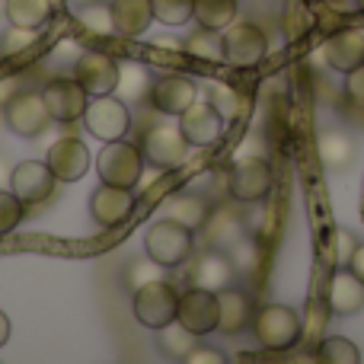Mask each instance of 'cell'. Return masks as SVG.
<instances>
[{"label": "cell", "instance_id": "6da1fadb", "mask_svg": "<svg viewBox=\"0 0 364 364\" xmlns=\"http://www.w3.org/2000/svg\"><path fill=\"white\" fill-rule=\"evenodd\" d=\"M250 329L265 352H288V348H294L301 342L304 320L288 304H265V307L256 310Z\"/></svg>", "mask_w": 364, "mask_h": 364}, {"label": "cell", "instance_id": "7a4b0ae2", "mask_svg": "<svg viewBox=\"0 0 364 364\" xmlns=\"http://www.w3.org/2000/svg\"><path fill=\"white\" fill-rule=\"evenodd\" d=\"M144 252L154 262L164 265V269H179L195 252V230L182 227L179 220H173V218H160L147 227Z\"/></svg>", "mask_w": 364, "mask_h": 364}, {"label": "cell", "instance_id": "3957f363", "mask_svg": "<svg viewBox=\"0 0 364 364\" xmlns=\"http://www.w3.org/2000/svg\"><path fill=\"white\" fill-rule=\"evenodd\" d=\"M144 154H141L138 144L119 138V141H106L102 151L96 154V173H100V182H109V186H122V188H134L144 176Z\"/></svg>", "mask_w": 364, "mask_h": 364}, {"label": "cell", "instance_id": "277c9868", "mask_svg": "<svg viewBox=\"0 0 364 364\" xmlns=\"http://www.w3.org/2000/svg\"><path fill=\"white\" fill-rule=\"evenodd\" d=\"M132 310H134V320H138L141 326L160 333L164 326H170V323L176 320L179 291L173 288L170 282H164V278L147 282L132 294Z\"/></svg>", "mask_w": 364, "mask_h": 364}, {"label": "cell", "instance_id": "5b68a950", "mask_svg": "<svg viewBox=\"0 0 364 364\" xmlns=\"http://www.w3.org/2000/svg\"><path fill=\"white\" fill-rule=\"evenodd\" d=\"M275 173L265 157H240L227 170V195L240 205H259L269 198Z\"/></svg>", "mask_w": 364, "mask_h": 364}, {"label": "cell", "instance_id": "8992f818", "mask_svg": "<svg viewBox=\"0 0 364 364\" xmlns=\"http://www.w3.org/2000/svg\"><path fill=\"white\" fill-rule=\"evenodd\" d=\"M83 125H87V132L93 134V138H100L102 144H106V141L125 138L132 119H128L125 102L115 93H106V96H90L87 112H83Z\"/></svg>", "mask_w": 364, "mask_h": 364}, {"label": "cell", "instance_id": "52a82bcc", "mask_svg": "<svg viewBox=\"0 0 364 364\" xmlns=\"http://www.w3.org/2000/svg\"><path fill=\"white\" fill-rule=\"evenodd\" d=\"M176 320L188 333L201 336H211L218 333V323H220V301H218V291H208V288H188L179 294V310H176Z\"/></svg>", "mask_w": 364, "mask_h": 364}, {"label": "cell", "instance_id": "ba28073f", "mask_svg": "<svg viewBox=\"0 0 364 364\" xmlns=\"http://www.w3.org/2000/svg\"><path fill=\"white\" fill-rule=\"evenodd\" d=\"M224 45V61L233 68H256L269 51V38L256 23H230L220 32Z\"/></svg>", "mask_w": 364, "mask_h": 364}, {"label": "cell", "instance_id": "9c48e42d", "mask_svg": "<svg viewBox=\"0 0 364 364\" xmlns=\"http://www.w3.org/2000/svg\"><path fill=\"white\" fill-rule=\"evenodd\" d=\"M141 154L157 170H176L188 157V141L179 125H154L141 141Z\"/></svg>", "mask_w": 364, "mask_h": 364}, {"label": "cell", "instance_id": "30bf717a", "mask_svg": "<svg viewBox=\"0 0 364 364\" xmlns=\"http://www.w3.org/2000/svg\"><path fill=\"white\" fill-rule=\"evenodd\" d=\"M42 100L48 106L51 122H61V125H70V122H80L83 112H87L90 93L80 87L77 77H58V80H48L42 90Z\"/></svg>", "mask_w": 364, "mask_h": 364}, {"label": "cell", "instance_id": "8fae6325", "mask_svg": "<svg viewBox=\"0 0 364 364\" xmlns=\"http://www.w3.org/2000/svg\"><path fill=\"white\" fill-rule=\"evenodd\" d=\"M179 128L186 134L188 147H211L224 134V112L211 100H195L179 115Z\"/></svg>", "mask_w": 364, "mask_h": 364}, {"label": "cell", "instance_id": "7c38bea8", "mask_svg": "<svg viewBox=\"0 0 364 364\" xmlns=\"http://www.w3.org/2000/svg\"><path fill=\"white\" fill-rule=\"evenodd\" d=\"M4 125L19 138H38L45 128L51 125L48 106H45L42 93H19L13 102L4 106Z\"/></svg>", "mask_w": 364, "mask_h": 364}, {"label": "cell", "instance_id": "4fadbf2b", "mask_svg": "<svg viewBox=\"0 0 364 364\" xmlns=\"http://www.w3.org/2000/svg\"><path fill=\"white\" fill-rule=\"evenodd\" d=\"M55 182H58L55 173L48 170L45 160H23V164H16L10 173V188L19 195V201H23L26 208L48 201L51 195H55Z\"/></svg>", "mask_w": 364, "mask_h": 364}, {"label": "cell", "instance_id": "5bb4252c", "mask_svg": "<svg viewBox=\"0 0 364 364\" xmlns=\"http://www.w3.org/2000/svg\"><path fill=\"white\" fill-rule=\"evenodd\" d=\"M45 164H48V170L55 173L58 182H80L90 173V164H93V157H90L87 144H83L80 138H74V134H64V138H58L55 144L48 147V157H45Z\"/></svg>", "mask_w": 364, "mask_h": 364}, {"label": "cell", "instance_id": "9a60e30c", "mask_svg": "<svg viewBox=\"0 0 364 364\" xmlns=\"http://www.w3.org/2000/svg\"><path fill=\"white\" fill-rule=\"evenodd\" d=\"M132 211H134V188L100 182V186L93 188V195H90V218L100 227L122 224V220H128Z\"/></svg>", "mask_w": 364, "mask_h": 364}, {"label": "cell", "instance_id": "2e32d148", "mask_svg": "<svg viewBox=\"0 0 364 364\" xmlns=\"http://www.w3.org/2000/svg\"><path fill=\"white\" fill-rule=\"evenodd\" d=\"M74 77L90 96H106L115 93V80H119V61L102 51H83L74 64Z\"/></svg>", "mask_w": 364, "mask_h": 364}, {"label": "cell", "instance_id": "e0dca14e", "mask_svg": "<svg viewBox=\"0 0 364 364\" xmlns=\"http://www.w3.org/2000/svg\"><path fill=\"white\" fill-rule=\"evenodd\" d=\"M198 100V87H195L192 77H182V74H166L154 80L151 90V106L164 115H179L186 112L192 102Z\"/></svg>", "mask_w": 364, "mask_h": 364}, {"label": "cell", "instance_id": "ac0fdd59", "mask_svg": "<svg viewBox=\"0 0 364 364\" xmlns=\"http://www.w3.org/2000/svg\"><path fill=\"white\" fill-rule=\"evenodd\" d=\"M326 304L336 316H352L364 307V282L348 269V265H339V269L329 275Z\"/></svg>", "mask_w": 364, "mask_h": 364}, {"label": "cell", "instance_id": "d6986e66", "mask_svg": "<svg viewBox=\"0 0 364 364\" xmlns=\"http://www.w3.org/2000/svg\"><path fill=\"white\" fill-rule=\"evenodd\" d=\"M323 58L336 74H352L364 64V32L361 29H342L323 42Z\"/></svg>", "mask_w": 364, "mask_h": 364}, {"label": "cell", "instance_id": "ffe728a7", "mask_svg": "<svg viewBox=\"0 0 364 364\" xmlns=\"http://www.w3.org/2000/svg\"><path fill=\"white\" fill-rule=\"evenodd\" d=\"M233 275H237V265H233L230 252L224 250H208L198 256V262L192 265V284L195 288H208V291H224L230 288Z\"/></svg>", "mask_w": 364, "mask_h": 364}, {"label": "cell", "instance_id": "44dd1931", "mask_svg": "<svg viewBox=\"0 0 364 364\" xmlns=\"http://www.w3.org/2000/svg\"><path fill=\"white\" fill-rule=\"evenodd\" d=\"M218 301H220V323H218V333L224 336H240L252 326V316H256V304L246 291L237 288H224L218 291Z\"/></svg>", "mask_w": 364, "mask_h": 364}, {"label": "cell", "instance_id": "7402d4cb", "mask_svg": "<svg viewBox=\"0 0 364 364\" xmlns=\"http://www.w3.org/2000/svg\"><path fill=\"white\" fill-rule=\"evenodd\" d=\"M151 90H154V74L147 70V64H141V61H122L119 64L115 96H119L125 106L151 102Z\"/></svg>", "mask_w": 364, "mask_h": 364}, {"label": "cell", "instance_id": "603a6c76", "mask_svg": "<svg viewBox=\"0 0 364 364\" xmlns=\"http://www.w3.org/2000/svg\"><path fill=\"white\" fill-rule=\"evenodd\" d=\"M109 10H112L115 32H119V36H128V38L144 36L154 23L151 0H112Z\"/></svg>", "mask_w": 364, "mask_h": 364}, {"label": "cell", "instance_id": "cb8c5ba5", "mask_svg": "<svg viewBox=\"0 0 364 364\" xmlns=\"http://www.w3.org/2000/svg\"><path fill=\"white\" fill-rule=\"evenodd\" d=\"M164 218L179 220L182 227L198 233L208 224V218H211V208H208V201L198 192H173L164 201Z\"/></svg>", "mask_w": 364, "mask_h": 364}, {"label": "cell", "instance_id": "d4e9b609", "mask_svg": "<svg viewBox=\"0 0 364 364\" xmlns=\"http://www.w3.org/2000/svg\"><path fill=\"white\" fill-rule=\"evenodd\" d=\"M6 23L23 29H42L51 19V0H6Z\"/></svg>", "mask_w": 364, "mask_h": 364}, {"label": "cell", "instance_id": "484cf974", "mask_svg": "<svg viewBox=\"0 0 364 364\" xmlns=\"http://www.w3.org/2000/svg\"><path fill=\"white\" fill-rule=\"evenodd\" d=\"M195 23L201 29L224 32L230 23H237V0H195Z\"/></svg>", "mask_w": 364, "mask_h": 364}, {"label": "cell", "instance_id": "4316f807", "mask_svg": "<svg viewBox=\"0 0 364 364\" xmlns=\"http://www.w3.org/2000/svg\"><path fill=\"white\" fill-rule=\"evenodd\" d=\"M195 346H198V336L188 333V329L182 326L179 320H173L170 326L160 329V352H164L166 358H173V361H186V358H188V352H192Z\"/></svg>", "mask_w": 364, "mask_h": 364}, {"label": "cell", "instance_id": "83f0119b", "mask_svg": "<svg viewBox=\"0 0 364 364\" xmlns=\"http://www.w3.org/2000/svg\"><path fill=\"white\" fill-rule=\"evenodd\" d=\"M355 157V144L348 134L342 132H326L320 138V160L329 166V170H342V166H348Z\"/></svg>", "mask_w": 364, "mask_h": 364}, {"label": "cell", "instance_id": "f1b7e54d", "mask_svg": "<svg viewBox=\"0 0 364 364\" xmlns=\"http://www.w3.org/2000/svg\"><path fill=\"white\" fill-rule=\"evenodd\" d=\"M205 227L211 230L214 246H227V250H230V246L237 243L240 237H246L243 218H240V214H233V211H214L211 218H208Z\"/></svg>", "mask_w": 364, "mask_h": 364}, {"label": "cell", "instance_id": "f546056e", "mask_svg": "<svg viewBox=\"0 0 364 364\" xmlns=\"http://www.w3.org/2000/svg\"><path fill=\"white\" fill-rule=\"evenodd\" d=\"M316 361L323 364H358L361 361V352L352 339L346 336H326L316 348Z\"/></svg>", "mask_w": 364, "mask_h": 364}, {"label": "cell", "instance_id": "4dcf8cb0", "mask_svg": "<svg viewBox=\"0 0 364 364\" xmlns=\"http://www.w3.org/2000/svg\"><path fill=\"white\" fill-rule=\"evenodd\" d=\"M151 6L154 19L170 26V29H179L195 19V0H151Z\"/></svg>", "mask_w": 364, "mask_h": 364}, {"label": "cell", "instance_id": "1f68e13d", "mask_svg": "<svg viewBox=\"0 0 364 364\" xmlns=\"http://www.w3.org/2000/svg\"><path fill=\"white\" fill-rule=\"evenodd\" d=\"M186 51L201 61H224V45H220V32H211V29H201L195 36H188L186 42Z\"/></svg>", "mask_w": 364, "mask_h": 364}, {"label": "cell", "instance_id": "d6a6232c", "mask_svg": "<svg viewBox=\"0 0 364 364\" xmlns=\"http://www.w3.org/2000/svg\"><path fill=\"white\" fill-rule=\"evenodd\" d=\"M26 218V205L19 201V195L10 186L0 188V237L10 230H16L19 220Z\"/></svg>", "mask_w": 364, "mask_h": 364}, {"label": "cell", "instance_id": "836d02e7", "mask_svg": "<svg viewBox=\"0 0 364 364\" xmlns=\"http://www.w3.org/2000/svg\"><path fill=\"white\" fill-rule=\"evenodd\" d=\"M80 23L87 26L90 32H96V36H112L115 32V23H112V10H109V4H90V6H80Z\"/></svg>", "mask_w": 364, "mask_h": 364}, {"label": "cell", "instance_id": "e575fe53", "mask_svg": "<svg viewBox=\"0 0 364 364\" xmlns=\"http://www.w3.org/2000/svg\"><path fill=\"white\" fill-rule=\"evenodd\" d=\"M157 278H164V265L154 262L151 256L138 259V262H132V265L125 269V284H128L132 291H138L141 284H147V282H157Z\"/></svg>", "mask_w": 364, "mask_h": 364}, {"label": "cell", "instance_id": "d590c367", "mask_svg": "<svg viewBox=\"0 0 364 364\" xmlns=\"http://www.w3.org/2000/svg\"><path fill=\"white\" fill-rule=\"evenodd\" d=\"M38 38V29H23V26H10V29L4 32V38H0V55L4 58H13L19 55V51L32 48Z\"/></svg>", "mask_w": 364, "mask_h": 364}, {"label": "cell", "instance_id": "8d00e7d4", "mask_svg": "<svg viewBox=\"0 0 364 364\" xmlns=\"http://www.w3.org/2000/svg\"><path fill=\"white\" fill-rule=\"evenodd\" d=\"M230 259H233V265H237V272H252L259 265V259H262V252H259V240L240 237L237 243L230 246Z\"/></svg>", "mask_w": 364, "mask_h": 364}, {"label": "cell", "instance_id": "74e56055", "mask_svg": "<svg viewBox=\"0 0 364 364\" xmlns=\"http://www.w3.org/2000/svg\"><path fill=\"white\" fill-rule=\"evenodd\" d=\"M355 246H358V237H355L348 227H336V230H333V256H336V265H348Z\"/></svg>", "mask_w": 364, "mask_h": 364}, {"label": "cell", "instance_id": "f35d334b", "mask_svg": "<svg viewBox=\"0 0 364 364\" xmlns=\"http://www.w3.org/2000/svg\"><path fill=\"white\" fill-rule=\"evenodd\" d=\"M346 93H348V100H352L355 106L364 109V64L361 68H355L352 74H346Z\"/></svg>", "mask_w": 364, "mask_h": 364}, {"label": "cell", "instance_id": "ab89813d", "mask_svg": "<svg viewBox=\"0 0 364 364\" xmlns=\"http://www.w3.org/2000/svg\"><path fill=\"white\" fill-rule=\"evenodd\" d=\"M23 93V77L19 74H0V109L6 102H13L16 96Z\"/></svg>", "mask_w": 364, "mask_h": 364}, {"label": "cell", "instance_id": "60d3db41", "mask_svg": "<svg viewBox=\"0 0 364 364\" xmlns=\"http://www.w3.org/2000/svg\"><path fill=\"white\" fill-rule=\"evenodd\" d=\"M186 364H227V355L218 352V348H205V346H195L188 352Z\"/></svg>", "mask_w": 364, "mask_h": 364}, {"label": "cell", "instance_id": "b9f144b4", "mask_svg": "<svg viewBox=\"0 0 364 364\" xmlns=\"http://www.w3.org/2000/svg\"><path fill=\"white\" fill-rule=\"evenodd\" d=\"M348 269L355 272V275L364 282V243L355 246V252H352V259H348Z\"/></svg>", "mask_w": 364, "mask_h": 364}, {"label": "cell", "instance_id": "7bdbcfd3", "mask_svg": "<svg viewBox=\"0 0 364 364\" xmlns=\"http://www.w3.org/2000/svg\"><path fill=\"white\" fill-rule=\"evenodd\" d=\"M6 339H10V316L0 310V348L6 346Z\"/></svg>", "mask_w": 364, "mask_h": 364}, {"label": "cell", "instance_id": "ee69618b", "mask_svg": "<svg viewBox=\"0 0 364 364\" xmlns=\"http://www.w3.org/2000/svg\"><path fill=\"white\" fill-rule=\"evenodd\" d=\"M10 173H13V170H6L4 157H0V188H4V186H10Z\"/></svg>", "mask_w": 364, "mask_h": 364}, {"label": "cell", "instance_id": "f6af8a7d", "mask_svg": "<svg viewBox=\"0 0 364 364\" xmlns=\"http://www.w3.org/2000/svg\"><path fill=\"white\" fill-rule=\"evenodd\" d=\"M70 4H74L77 10H80V6H90V4H96V0H70Z\"/></svg>", "mask_w": 364, "mask_h": 364}, {"label": "cell", "instance_id": "bcb514c9", "mask_svg": "<svg viewBox=\"0 0 364 364\" xmlns=\"http://www.w3.org/2000/svg\"><path fill=\"white\" fill-rule=\"evenodd\" d=\"M326 4H346V0H326Z\"/></svg>", "mask_w": 364, "mask_h": 364}]
</instances>
